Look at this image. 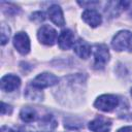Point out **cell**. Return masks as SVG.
<instances>
[{
    "label": "cell",
    "mask_w": 132,
    "mask_h": 132,
    "mask_svg": "<svg viewBox=\"0 0 132 132\" xmlns=\"http://www.w3.org/2000/svg\"><path fill=\"white\" fill-rule=\"evenodd\" d=\"M21 85V79L13 74H7L1 78V89L4 92H12Z\"/></svg>",
    "instance_id": "8"
},
{
    "label": "cell",
    "mask_w": 132,
    "mask_h": 132,
    "mask_svg": "<svg viewBox=\"0 0 132 132\" xmlns=\"http://www.w3.org/2000/svg\"><path fill=\"white\" fill-rule=\"evenodd\" d=\"M111 127V122L103 117L94 119L89 123V129L93 132H108Z\"/></svg>",
    "instance_id": "7"
},
{
    "label": "cell",
    "mask_w": 132,
    "mask_h": 132,
    "mask_svg": "<svg viewBox=\"0 0 132 132\" xmlns=\"http://www.w3.org/2000/svg\"><path fill=\"white\" fill-rule=\"evenodd\" d=\"M13 45L22 55H27L30 51V40L25 32H18L13 36Z\"/></svg>",
    "instance_id": "6"
},
{
    "label": "cell",
    "mask_w": 132,
    "mask_h": 132,
    "mask_svg": "<svg viewBox=\"0 0 132 132\" xmlns=\"http://www.w3.org/2000/svg\"><path fill=\"white\" fill-rule=\"evenodd\" d=\"M78 4L85 6V5H95V4H98V2H78Z\"/></svg>",
    "instance_id": "20"
},
{
    "label": "cell",
    "mask_w": 132,
    "mask_h": 132,
    "mask_svg": "<svg viewBox=\"0 0 132 132\" xmlns=\"http://www.w3.org/2000/svg\"><path fill=\"white\" fill-rule=\"evenodd\" d=\"M131 96H132V89H131Z\"/></svg>",
    "instance_id": "22"
},
{
    "label": "cell",
    "mask_w": 132,
    "mask_h": 132,
    "mask_svg": "<svg viewBox=\"0 0 132 132\" xmlns=\"http://www.w3.org/2000/svg\"><path fill=\"white\" fill-rule=\"evenodd\" d=\"M12 111V107L8 104H5L4 102L1 103V113L2 114H6V113H11Z\"/></svg>",
    "instance_id": "18"
},
{
    "label": "cell",
    "mask_w": 132,
    "mask_h": 132,
    "mask_svg": "<svg viewBox=\"0 0 132 132\" xmlns=\"http://www.w3.org/2000/svg\"><path fill=\"white\" fill-rule=\"evenodd\" d=\"M1 132H14V131H13L12 129L6 127V126H3V127L1 128Z\"/></svg>",
    "instance_id": "21"
},
{
    "label": "cell",
    "mask_w": 132,
    "mask_h": 132,
    "mask_svg": "<svg viewBox=\"0 0 132 132\" xmlns=\"http://www.w3.org/2000/svg\"><path fill=\"white\" fill-rule=\"evenodd\" d=\"M37 37L41 43L45 45H53L57 38V32L50 25H43L38 30Z\"/></svg>",
    "instance_id": "5"
},
{
    "label": "cell",
    "mask_w": 132,
    "mask_h": 132,
    "mask_svg": "<svg viewBox=\"0 0 132 132\" xmlns=\"http://www.w3.org/2000/svg\"><path fill=\"white\" fill-rule=\"evenodd\" d=\"M39 127L44 132H51L57 127V122L52 114H45L39 122Z\"/></svg>",
    "instance_id": "13"
},
{
    "label": "cell",
    "mask_w": 132,
    "mask_h": 132,
    "mask_svg": "<svg viewBox=\"0 0 132 132\" xmlns=\"http://www.w3.org/2000/svg\"><path fill=\"white\" fill-rule=\"evenodd\" d=\"M6 5H7V7H8V9H5V10H3L4 12H6V13H9V14H14V13H18L19 12V7L18 6H15V5H13V4H10V3H6Z\"/></svg>",
    "instance_id": "16"
},
{
    "label": "cell",
    "mask_w": 132,
    "mask_h": 132,
    "mask_svg": "<svg viewBox=\"0 0 132 132\" xmlns=\"http://www.w3.org/2000/svg\"><path fill=\"white\" fill-rule=\"evenodd\" d=\"M59 82V78L52 74V73H48V72H43V73H40L38 74L31 82L32 87L34 89H44V88H48V87H52L54 85H57Z\"/></svg>",
    "instance_id": "3"
},
{
    "label": "cell",
    "mask_w": 132,
    "mask_h": 132,
    "mask_svg": "<svg viewBox=\"0 0 132 132\" xmlns=\"http://www.w3.org/2000/svg\"><path fill=\"white\" fill-rule=\"evenodd\" d=\"M117 132H132V126H127V127H123L121 129H119Z\"/></svg>",
    "instance_id": "19"
},
{
    "label": "cell",
    "mask_w": 132,
    "mask_h": 132,
    "mask_svg": "<svg viewBox=\"0 0 132 132\" xmlns=\"http://www.w3.org/2000/svg\"><path fill=\"white\" fill-rule=\"evenodd\" d=\"M9 35H10V29L8 26H6L4 23L1 24V44L4 45L8 38H9Z\"/></svg>",
    "instance_id": "15"
},
{
    "label": "cell",
    "mask_w": 132,
    "mask_h": 132,
    "mask_svg": "<svg viewBox=\"0 0 132 132\" xmlns=\"http://www.w3.org/2000/svg\"><path fill=\"white\" fill-rule=\"evenodd\" d=\"M82 20L93 28L99 26L102 22L100 13L98 11H96L95 9H87L86 11H84L82 12Z\"/></svg>",
    "instance_id": "10"
},
{
    "label": "cell",
    "mask_w": 132,
    "mask_h": 132,
    "mask_svg": "<svg viewBox=\"0 0 132 132\" xmlns=\"http://www.w3.org/2000/svg\"><path fill=\"white\" fill-rule=\"evenodd\" d=\"M109 60V52L106 45L96 44L94 46V67L95 69H102Z\"/></svg>",
    "instance_id": "4"
},
{
    "label": "cell",
    "mask_w": 132,
    "mask_h": 132,
    "mask_svg": "<svg viewBox=\"0 0 132 132\" xmlns=\"http://www.w3.org/2000/svg\"><path fill=\"white\" fill-rule=\"evenodd\" d=\"M58 43H59L60 48L69 50L71 46L74 45V35H73V33L68 29L63 30L61 32V34L59 35Z\"/></svg>",
    "instance_id": "9"
},
{
    "label": "cell",
    "mask_w": 132,
    "mask_h": 132,
    "mask_svg": "<svg viewBox=\"0 0 132 132\" xmlns=\"http://www.w3.org/2000/svg\"><path fill=\"white\" fill-rule=\"evenodd\" d=\"M48 16L51 19V21L59 26V27H62L65 25V20H64V16H63V12H62V9L59 5H52L50 8H48Z\"/></svg>",
    "instance_id": "12"
},
{
    "label": "cell",
    "mask_w": 132,
    "mask_h": 132,
    "mask_svg": "<svg viewBox=\"0 0 132 132\" xmlns=\"http://www.w3.org/2000/svg\"><path fill=\"white\" fill-rule=\"evenodd\" d=\"M94 105L99 110L108 112V111L113 110L119 105V98L117 96L110 95V94L101 95L96 99Z\"/></svg>",
    "instance_id": "2"
},
{
    "label": "cell",
    "mask_w": 132,
    "mask_h": 132,
    "mask_svg": "<svg viewBox=\"0 0 132 132\" xmlns=\"http://www.w3.org/2000/svg\"><path fill=\"white\" fill-rule=\"evenodd\" d=\"M44 19H45L44 13H43V12H40V11L34 12V13L32 14V18H31V20H33V21H35V22H42Z\"/></svg>",
    "instance_id": "17"
},
{
    "label": "cell",
    "mask_w": 132,
    "mask_h": 132,
    "mask_svg": "<svg viewBox=\"0 0 132 132\" xmlns=\"http://www.w3.org/2000/svg\"><path fill=\"white\" fill-rule=\"evenodd\" d=\"M20 117L21 119L26 122V123H31V122H34L37 120V112L35 111V109H33L32 107H29V106H26L24 107L21 112H20Z\"/></svg>",
    "instance_id": "14"
},
{
    "label": "cell",
    "mask_w": 132,
    "mask_h": 132,
    "mask_svg": "<svg viewBox=\"0 0 132 132\" xmlns=\"http://www.w3.org/2000/svg\"><path fill=\"white\" fill-rule=\"evenodd\" d=\"M111 46L114 51L122 52V51H128L132 52V32L123 30L118 32L111 41Z\"/></svg>",
    "instance_id": "1"
},
{
    "label": "cell",
    "mask_w": 132,
    "mask_h": 132,
    "mask_svg": "<svg viewBox=\"0 0 132 132\" xmlns=\"http://www.w3.org/2000/svg\"><path fill=\"white\" fill-rule=\"evenodd\" d=\"M73 50L74 53L80 59H88L91 55V46L84 39H78L77 41H75L73 45Z\"/></svg>",
    "instance_id": "11"
}]
</instances>
